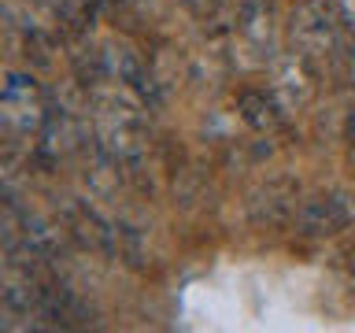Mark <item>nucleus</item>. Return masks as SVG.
<instances>
[{"label":"nucleus","mask_w":355,"mask_h":333,"mask_svg":"<svg viewBox=\"0 0 355 333\" xmlns=\"http://www.w3.org/2000/svg\"><path fill=\"white\" fill-rule=\"evenodd\" d=\"M293 41H296V56L304 63L315 60H333L340 63V15H329L322 4H300L293 11Z\"/></svg>","instance_id":"nucleus-1"},{"label":"nucleus","mask_w":355,"mask_h":333,"mask_svg":"<svg viewBox=\"0 0 355 333\" xmlns=\"http://www.w3.org/2000/svg\"><path fill=\"white\" fill-rule=\"evenodd\" d=\"M0 115H4V126L8 130H19V133H33L49 122V111H44V100L33 85V78L26 74H11L4 93H0Z\"/></svg>","instance_id":"nucleus-2"},{"label":"nucleus","mask_w":355,"mask_h":333,"mask_svg":"<svg viewBox=\"0 0 355 333\" xmlns=\"http://www.w3.org/2000/svg\"><path fill=\"white\" fill-rule=\"evenodd\" d=\"M352 219H355V207L348 204V196H340V193L311 196L296 207V230L304 233V237H333V233H340Z\"/></svg>","instance_id":"nucleus-3"},{"label":"nucleus","mask_w":355,"mask_h":333,"mask_svg":"<svg viewBox=\"0 0 355 333\" xmlns=\"http://www.w3.org/2000/svg\"><path fill=\"white\" fill-rule=\"evenodd\" d=\"M107 67H111V74L119 78L122 85H130V89H137V93L148 100L152 96V78H148V67L141 63V56L133 52V49H111L107 52Z\"/></svg>","instance_id":"nucleus-4"},{"label":"nucleus","mask_w":355,"mask_h":333,"mask_svg":"<svg viewBox=\"0 0 355 333\" xmlns=\"http://www.w3.org/2000/svg\"><path fill=\"white\" fill-rule=\"evenodd\" d=\"M67 226H71V233L82 244H89V248H111V230L96 219V211H89L82 204H71L67 207Z\"/></svg>","instance_id":"nucleus-5"},{"label":"nucleus","mask_w":355,"mask_h":333,"mask_svg":"<svg viewBox=\"0 0 355 333\" xmlns=\"http://www.w3.org/2000/svg\"><path fill=\"white\" fill-rule=\"evenodd\" d=\"M241 115L259 133L282 130V111H277V104L266 93H241Z\"/></svg>","instance_id":"nucleus-6"},{"label":"nucleus","mask_w":355,"mask_h":333,"mask_svg":"<svg viewBox=\"0 0 355 333\" xmlns=\"http://www.w3.org/2000/svg\"><path fill=\"white\" fill-rule=\"evenodd\" d=\"M96 4L100 0H63V15L74 22V26H82V22H89L96 15Z\"/></svg>","instance_id":"nucleus-7"},{"label":"nucleus","mask_w":355,"mask_h":333,"mask_svg":"<svg viewBox=\"0 0 355 333\" xmlns=\"http://www.w3.org/2000/svg\"><path fill=\"white\" fill-rule=\"evenodd\" d=\"M348 141H352V155H355V111H352V119H348Z\"/></svg>","instance_id":"nucleus-8"}]
</instances>
